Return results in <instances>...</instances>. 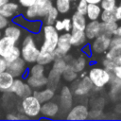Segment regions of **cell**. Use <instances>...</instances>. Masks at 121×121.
I'll return each mask as SVG.
<instances>
[{
  "instance_id": "6da1fadb",
  "label": "cell",
  "mask_w": 121,
  "mask_h": 121,
  "mask_svg": "<svg viewBox=\"0 0 121 121\" xmlns=\"http://www.w3.org/2000/svg\"><path fill=\"white\" fill-rule=\"evenodd\" d=\"M35 35L36 34L33 35L32 33L26 34L21 43V57L26 63H35L40 52Z\"/></svg>"
},
{
  "instance_id": "7a4b0ae2",
  "label": "cell",
  "mask_w": 121,
  "mask_h": 121,
  "mask_svg": "<svg viewBox=\"0 0 121 121\" xmlns=\"http://www.w3.org/2000/svg\"><path fill=\"white\" fill-rule=\"evenodd\" d=\"M53 6L54 4L52 0H37L34 5L26 8L24 16L28 20L42 21Z\"/></svg>"
},
{
  "instance_id": "3957f363",
  "label": "cell",
  "mask_w": 121,
  "mask_h": 121,
  "mask_svg": "<svg viewBox=\"0 0 121 121\" xmlns=\"http://www.w3.org/2000/svg\"><path fill=\"white\" fill-rule=\"evenodd\" d=\"M43 32V43L42 45L40 47L41 51H47V52H54L56 47H57V43H58V40H59V31L54 27L53 25H43L42 26V30Z\"/></svg>"
},
{
  "instance_id": "277c9868",
  "label": "cell",
  "mask_w": 121,
  "mask_h": 121,
  "mask_svg": "<svg viewBox=\"0 0 121 121\" xmlns=\"http://www.w3.org/2000/svg\"><path fill=\"white\" fill-rule=\"evenodd\" d=\"M88 77L91 79L94 87L101 89L111 82L112 74L109 70L100 66H94L90 69Z\"/></svg>"
},
{
  "instance_id": "5b68a950",
  "label": "cell",
  "mask_w": 121,
  "mask_h": 121,
  "mask_svg": "<svg viewBox=\"0 0 121 121\" xmlns=\"http://www.w3.org/2000/svg\"><path fill=\"white\" fill-rule=\"evenodd\" d=\"M41 107L42 103L34 95L23 97L21 102L22 113L28 118H37L41 114Z\"/></svg>"
},
{
  "instance_id": "8992f818",
  "label": "cell",
  "mask_w": 121,
  "mask_h": 121,
  "mask_svg": "<svg viewBox=\"0 0 121 121\" xmlns=\"http://www.w3.org/2000/svg\"><path fill=\"white\" fill-rule=\"evenodd\" d=\"M12 22L19 26H21L24 30H27L32 34H39L42 30L43 23L40 20H28L24 15H16L12 18Z\"/></svg>"
},
{
  "instance_id": "52a82bcc",
  "label": "cell",
  "mask_w": 121,
  "mask_h": 121,
  "mask_svg": "<svg viewBox=\"0 0 121 121\" xmlns=\"http://www.w3.org/2000/svg\"><path fill=\"white\" fill-rule=\"evenodd\" d=\"M112 37L103 33H100L97 37H95L93 40V43H91V49L92 52L95 54H103L106 53V51L109 49L111 44Z\"/></svg>"
},
{
  "instance_id": "ba28073f",
  "label": "cell",
  "mask_w": 121,
  "mask_h": 121,
  "mask_svg": "<svg viewBox=\"0 0 121 121\" xmlns=\"http://www.w3.org/2000/svg\"><path fill=\"white\" fill-rule=\"evenodd\" d=\"M9 92L14 94L15 95H17L18 97H21V98L33 94L32 88L20 78H14L13 83H12Z\"/></svg>"
},
{
  "instance_id": "9c48e42d",
  "label": "cell",
  "mask_w": 121,
  "mask_h": 121,
  "mask_svg": "<svg viewBox=\"0 0 121 121\" xmlns=\"http://www.w3.org/2000/svg\"><path fill=\"white\" fill-rule=\"evenodd\" d=\"M70 37H71L70 32H66V31H64V33H61L59 36L57 47L54 51L56 58L57 57H65L68 54V52L70 51V49L72 47V44L70 42Z\"/></svg>"
},
{
  "instance_id": "30bf717a",
  "label": "cell",
  "mask_w": 121,
  "mask_h": 121,
  "mask_svg": "<svg viewBox=\"0 0 121 121\" xmlns=\"http://www.w3.org/2000/svg\"><path fill=\"white\" fill-rule=\"evenodd\" d=\"M7 71H9L14 78H25V75L27 73L26 62L22 57H20L13 61L8 62Z\"/></svg>"
},
{
  "instance_id": "8fae6325",
  "label": "cell",
  "mask_w": 121,
  "mask_h": 121,
  "mask_svg": "<svg viewBox=\"0 0 121 121\" xmlns=\"http://www.w3.org/2000/svg\"><path fill=\"white\" fill-rule=\"evenodd\" d=\"M94 88V85L88 76L83 77L81 79L74 84L73 92L77 96H84L88 95Z\"/></svg>"
},
{
  "instance_id": "7c38bea8",
  "label": "cell",
  "mask_w": 121,
  "mask_h": 121,
  "mask_svg": "<svg viewBox=\"0 0 121 121\" xmlns=\"http://www.w3.org/2000/svg\"><path fill=\"white\" fill-rule=\"evenodd\" d=\"M89 115V110L87 106L78 104L70 109L67 113L66 119L68 120H86Z\"/></svg>"
},
{
  "instance_id": "4fadbf2b",
  "label": "cell",
  "mask_w": 121,
  "mask_h": 121,
  "mask_svg": "<svg viewBox=\"0 0 121 121\" xmlns=\"http://www.w3.org/2000/svg\"><path fill=\"white\" fill-rule=\"evenodd\" d=\"M60 104L53 101L52 99L46 102L42 103L41 114L47 118H54L60 112Z\"/></svg>"
},
{
  "instance_id": "5bb4252c",
  "label": "cell",
  "mask_w": 121,
  "mask_h": 121,
  "mask_svg": "<svg viewBox=\"0 0 121 121\" xmlns=\"http://www.w3.org/2000/svg\"><path fill=\"white\" fill-rule=\"evenodd\" d=\"M16 43L17 42L12 38L2 35V37L0 38V56L6 59L10 54Z\"/></svg>"
},
{
  "instance_id": "9a60e30c",
  "label": "cell",
  "mask_w": 121,
  "mask_h": 121,
  "mask_svg": "<svg viewBox=\"0 0 121 121\" xmlns=\"http://www.w3.org/2000/svg\"><path fill=\"white\" fill-rule=\"evenodd\" d=\"M85 35L87 40H94L95 37H97L101 33V23L98 20L90 21L86 24L85 29H84Z\"/></svg>"
},
{
  "instance_id": "2e32d148",
  "label": "cell",
  "mask_w": 121,
  "mask_h": 121,
  "mask_svg": "<svg viewBox=\"0 0 121 121\" xmlns=\"http://www.w3.org/2000/svg\"><path fill=\"white\" fill-rule=\"evenodd\" d=\"M73 99H72V92L68 86H63L60 91V108L62 110H69L72 107Z\"/></svg>"
},
{
  "instance_id": "e0dca14e",
  "label": "cell",
  "mask_w": 121,
  "mask_h": 121,
  "mask_svg": "<svg viewBox=\"0 0 121 121\" xmlns=\"http://www.w3.org/2000/svg\"><path fill=\"white\" fill-rule=\"evenodd\" d=\"M19 9H20L19 3L14 1H9L8 3L0 7V13L4 17L8 19H11L14 16H16L17 12L19 11Z\"/></svg>"
},
{
  "instance_id": "ac0fdd59",
  "label": "cell",
  "mask_w": 121,
  "mask_h": 121,
  "mask_svg": "<svg viewBox=\"0 0 121 121\" xmlns=\"http://www.w3.org/2000/svg\"><path fill=\"white\" fill-rule=\"evenodd\" d=\"M3 35L8 36L9 38H12L13 40H15L17 43L21 40L22 35H23V28L21 26H19L16 24H9L4 29H3Z\"/></svg>"
},
{
  "instance_id": "d6986e66",
  "label": "cell",
  "mask_w": 121,
  "mask_h": 121,
  "mask_svg": "<svg viewBox=\"0 0 121 121\" xmlns=\"http://www.w3.org/2000/svg\"><path fill=\"white\" fill-rule=\"evenodd\" d=\"M71 37H70V42L72 46H82L85 44L87 38L85 35L84 30H78V29H71L70 31Z\"/></svg>"
},
{
  "instance_id": "ffe728a7",
  "label": "cell",
  "mask_w": 121,
  "mask_h": 121,
  "mask_svg": "<svg viewBox=\"0 0 121 121\" xmlns=\"http://www.w3.org/2000/svg\"><path fill=\"white\" fill-rule=\"evenodd\" d=\"M26 83L32 88L33 91L35 90H40L43 89V87L47 86V77L43 76V77H32V76H27L26 78Z\"/></svg>"
},
{
  "instance_id": "44dd1931",
  "label": "cell",
  "mask_w": 121,
  "mask_h": 121,
  "mask_svg": "<svg viewBox=\"0 0 121 121\" xmlns=\"http://www.w3.org/2000/svg\"><path fill=\"white\" fill-rule=\"evenodd\" d=\"M14 77L9 72V71H4L0 73V92L1 93H7L9 91L13 80Z\"/></svg>"
},
{
  "instance_id": "7402d4cb",
  "label": "cell",
  "mask_w": 121,
  "mask_h": 121,
  "mask_svg": "<svg viewBox=\"0 0 121 121\" xmlns=\"http://www.w3.org/2000/svg\"><path fill=\"white\" fill-rule=\"evenodd\" d=\"M41 103L49 101L51 99H53V97L55 96V90L51 89V88H45V89H40V90H35L33 91V94Z\"/></svg>"
},
{
  "instance_id": "603a6c76",
  "label": "cell",
  "mask_w": 121,
  "mask_h": 121,
  "mask_svg": "<svg viewBox=\"0 0 121 121\" xmlns=\"http://www.w3.org/2000/svg\"><path fill=\"white\" fill-rule=\"evenodd\" d=\"M72 22V29H78V30H84L86 24H87V18L85 15L80 14L78 12H75L72 15L71 18Z\"/></svg>"
},
{
  "instance_id": "cb8c5ba5",
  "label": "cell",
  "mask_w": 121,
  "mask_h": 121,
  "mask_svg": "<svg viewBox=\"0 0 121 121\" xmlns=\"http://www.w3.org/2000/svg\"><path fill=\"white\" fill-rule=\"evenodd\" d=\"M101 11H102V9L99 4H88L85 16L89 21L98 20L100 17Z\"/></svg>"
},
{
  "instance_id": "d4e9b609",
  "label": "cell",
  "mask_w": 121,
  "mask_h": 121,
  "mask_svg": "<svg viewBox=\"0 0 121 121\" xmlns=\"http://www.w3.org/2000/svg\"><path fill=\"white\" fill-rule=\"evenodd\" d=\"M67 62L78 74L81 73L86 67V58L83 55H80L78 58L73 59L71 60V61H67Z\"/></svg>"
},
{
  "instance_id": "484cf974",
  "label": "cell",
  "mask_w": 121,
  "mask_h": 121,
  "mask_svg": "<svg viewBox=\"0 0 121 121\" xmlns=\"http://www.w3.org/2000/svg\"><path fill=\"white\" fill-rule=\"evenodd\" d=\"M55 58L56 57H55L54 52H47V51H41L40 50L39 55H38L37 60H36V62L45 66L47 64L52 63V61L54 60Z\"/></svg>"
},
{
  "instance_id": "4316f807",
  "label": "cell",
  "mask_w": 121,
  "mask_h": 121,
  "mask_svg": "<svg viewBox=\"0 0 121 121\" xmlns=\"http://www.w3.org/2000/svg\"><path fill=\"white\" fill-rule=\"evenodd\" d=\"M60 78H61V75L60 73L51 69L49 71L48 77H47V86L53 90H56V88L58 87V85L60 83Z\"/></svg>"
},
{
  "instance_id": "83f0119b",
  "label": "cell",
  "mask_w": 121,
  "mask_h": 121,
  "mask_svg": "<svg viewBox=\"0 0 121 121\" xmlns=\"http://www.w3.org/2000/svg\"><path fill=\"white\" fill-rule=\"evenodd\" d=\"M67 64H68V62H67L65 57H57L52 61V68L51 69L55 70L56 72H58L61 75V73L66 68Z\"/></svg>"
},
{
  "instance_id": "f1b7e54d",
  "label": "cell",
  "mask_w": 121,
  "mask_h": 121,
  "mask_svg": "<svg viewBox=\"0 0 121 121\" xmlns=\"http://www.w3.org/2000/svg\"><path fill=\"white\" fill-rule=\"evenodd\" d=\"M117 26H118V25L116 22H110V23L101 22V33L112 37L114 35Z\"/></svg>"
},
{
  "instance_id": "f546056e",
  "label": "cell",
  "mask_w": 121,
  "mask_h": 121,
  "mask_svg": "<svg viewBox=\"0 0 121 121\" xmlns=\"http://www.w3.org/2000/svg\"><path fill=\"white\" fill-rule=\"evenodd\" d=\"M61 78L66 82H74L77 79V78H78V73L69 64H67L66 68L61 73Z\"/></svg>"
},
{
  "instance_id": "4dcf8cb0",
  "label": "cell",
  "mask_w": 121,
  "mask_h": 121,
  "mask_svg": "<svg viewBox=\"0 0 121 121\" xmlns=\"http://www.w3.org/2000/svg\"><path fill=\"white\" fill-rule=\"evenodd\" d=\"M55 7L60 14H66L69 12L71 9V1L70 0H56Z\"/></svg>"
},
{
  "instance_id": "1f68e13d",
  "label": "cell",
  "mask_w": 121,
  "mask_h": 121,
  "mask_svg": "<svg viewBox=\"0 0 121 121\" xmlns=\"http://www.w3.org/2000/svg\"><path fill=\"white\" fill-rule=\"evenodd\" d=\"M59 11L57 10V9H56V7L55 6H53L52 8H51V9L46 13V15L43 17V24H45V25H53L54 23H55V21L58 19V17H59Z\"/></svg>"
},
{
  "instance_id": "d6a6232c",
  "label": "cell",
  "mask_w": 121,
  "mask_h": 121,
  "mask_svg": "<svg viewBox=\"0 0 121 121\" xmlns=\"http://www.w3.org/2000/svg\"><path fill=\"white\" fill-rule=\"evenodd\" d=\"M27 73L29 76H32V77H43L44 76V73H45L44 65H42L36 62L29 68V70H27Z\"/></svg>"
},
{
  "instance_id": "836d02e7",
  "label": "cell",
  "mask_w": 121,
  "mask_h": 121,
  "mask_svg": "<svg viewBox=\"0 0 121 121\" xmlns=\"http://www.w3.org/2000/svg\"><path fill=\"white\" fill-rule=\"evenodd\" d=\"M99 19L103 23H110V22H117L114 14V10H104L102 9Z\"/></svg>"
},
{
  "instance_id": "e575fe53",
  "label": "cell",
  "mask_w": 121,
  "mask_h": 121,
  "mask_svg": "<svg viewBox=\"0 0 121 121\" xmlns=\"http://www.w3.org/2000/svg\"><path fill=\"white\" fill-rule=\"evenodd\" d=\"M99 5L104 10H114L117 6V2L116 0H101Z\"/></svg>"
},
{
  "instance_id": "d590c367",
  "label": "cell",
  "mask_w": 121,
  "mask_h": 121,
  "mask_svg": "<svg viewBox=\"0 0 121 121\" xmlns=\"http://www.w3.org/2000/svg\"><path fill=\"white\" fill-rule=\"evenodd\" d=\"M21 57V50H20V47L18 45H15L14 48L12 49V51L10 52V54L6 58L7 61L8 62H10V61H13L15 60L16 59L20 58Z\"/></svg>"
},
{
  "instance_id": "8d00e7d4",
  "label": "cell",
  "mask_w": 121,
  "mask_h": 121,
  "mask_svg": "<svg viewBox=\"0 0 121 121\" xmlns=\"http://www.w3.org/2000/svg\"><path fill=\"white\" fill-rule=\"evenodd\" d=\"M87 6H88V3L86 0H78L77 8H76V11L80 14L85 15L87 11Z\"/></svg>"
},
{
  "instance_id": "74e56055",
  "label": "cell",
  "mask_w": 121,
  "mask_h": 121,
  "mask_svg": "<svg viewBox=\"0 0 121 121\" xmlns=\"http://www.w3.org/2000/svg\"><path fill=\"white\" fill-rule=\"evenodd\" d=\"M62 22V26H63V31L66 32H70L72 29V22H71V18L65 17L63 19H61Z\"/></svg>"
},
{
  "instance_id": "f35d334b",
  "label": "cell",
  "mask_w": 121,
  "mask_h": 121,
  "mask_svg": "<svg viewBox=\"0 0 121 121\" xmlns=\"http://www.w3.org/2000/svg\"><path fill=\"white\" fill-rule=\"evenodd\" d=\"M102 65L104 68H106L107 70H109L110 72H112V70L113 69L114 65H115V61L112 60H109V59H104L103 62H102Z\"/></svg>"
},
{
  "instance_id": "ab89813d",
  "label": "cell",
  "mask_w": 121,
  "mask_h": 121,
  "mask_svg": "<svg viewBox=\"0 0 121 121\" xmlns=\"http://www.w3.org/2000/svg\"><path fill=\"white\" fill-rule=\"evenodd\" d=\"M112 74L113 77H115V78L121 79V64L115 63L113 69L112 70Z\"/></svg>"
},
{
  "instance_id": "60d3db41",
  "label": "cell",
  "mask_w": 121,
  "mask_h": 121,
  "mask_svg": "<svg viewBox=\"0 0 121 121\" xmlns=\"http://www.w3.org/2000/svg\"><path fill=\"white\" fill-rule=\"evenodd\" d=\"M37 0H18V3L23 8H28L36 3Z\"/></svg>"
},
{
  "instance_id": "b9f144b4",
  "label": "cell",
  "mask_w": 121,
  "mask_h": 121,
  "mask_svg": "<svg viewBox=\"0 0 121 121\" xmlns=\"http://www.w3.org/2000/svg\"><path fill=\"white\" fill-rule=\"evenodd\" d=\"M9 24V19L6 18V17H4V16L0 13V30H3Z\"/></svg>"
},
{
  "instance_id": "7bdbcfd3",
  "label": "cell",
  "mask_w": 121,
  "mask_h": 121,
  "mask_svg": "<svg viewBox=\"0 0 121 121\" xmlns=\"http://www.w3.org/2000/svg\"><path fill=\"white\" fill-rule=\"evenodd\" d=\"M7 67H8V61L5 58L1 57L0 56V73L1 72H4L7 70Z\"/></svg>"
},
{
  "instance_id": "ee69618b",
  "label": "cell",
  "mask_w": 121,
  "mask_h": 121,
  "mask_svg": "<svg viewBox=\"0 0 121 121\" xmlns=\"http://www.w3.org/2000/svg\"><path fill=\"white\" fill-rule=\"evenodd\" d=\"M53 26H54V27H55L59 32L63 31V26H62V22H61V20L57 19V20L55 21V23L53 24Z\"/></svg>"
},
{
  "instance_id": "f6af8a7d",
  "label": "cell",
  "mask_w": 121,
  "mask_h": 121,
  "mask_svg": "<svg viewBox=\"0 0 121 121\" xmlns=\"http://www.w3.org/2000/svg\"><path fill=\"white\" fill-rule=\"evenodd\" d=\"M82 52L84 53V55L85 56H87V57H91V55H92V49H91V46L89 45V44H84V46L82 47Z\"/></svg>"
},
{
  "instance_id": "bcb514c9",
  "label": "cell",
  "mask_w": 121,
  "mask_h": 121,
  "mask_svg": "<svg viewBox=\"0 0 121 121\" xmlns=\"http://www.w3.org/2000/svg\"><path fill=\"white\" fill-rule=\"evenodd\" d=\"M114 14H115L116 21H121V4L116 6V8L114 9Z\"/></svg>"
},
{
  "instance_id": "7dc6e473",
  "label": "cell",
  "mask_w": 121,
  "mask_h": 121,
  "mask_svg": "<svg viewBox=\"0 0 121 121\" xmlns=\"http://www.w3.org/2000/svg\"><path fill=\"white\" fill-rule=\"evenodd\" d=\"M6 118L9 119V120H18V119H20L19 115H16L15 113H8Z\"/></svg>"
},
{
  "instance_id": "c3c4849f",
  "label": "cell",
  "mask_w": 121,
  "mask_h": 121,
  "mask_svg": "<svg viewBox=\"0 0 121 121\" xmlns=\"http://www.w3.org/2000/svg\"><path fill=\"white\" fill-rule=\"evenodd\" d=\"M114 35L121 36V24H120V25H118V26H117V28H116V30H115Z\"/></svg>"
},
{
  "instance_id": "681fc988",
  "label": "cell",
  "mask_w": 121,
  "mask_h": 121,
  "mask_svg": "<svg viewBox=\"0 0 121 121\" xmlns=\"http://www.w3.org/2000/svg\"><path fill=\"white\" fill-rule=\"evenodd\" d=\"M88 4H99L101 0H86Z\"/></svg>"
},
{
  "instance_id": "f907efd6",
  "label": "cell",
  "mask_w": 121,
  "mask_h": 121,
  "mask_svg": "<svg viewBox=\"0 0 121 121\" xmlns=\"http://www.w3.org/2000/svg\"><path fill=\"white\" fill-rule=\"evenodd\" d=\"M114 61H115V63H117V64H121V54L114 60Z\"/></svg>"
},
{
  "instance_id": "816d5d0a",
  "label": "cell",
  "mask_w": 121,
  "mask_h": 121,
  "mask_svg": "<svg viewBox=\"0 0 121 121\" xmlns=\"http://www.w3.org/2000/svg\"><path fill=\"white\" fill-rule=\"evenodd\" d=\"M9 1H10V0H0V7H2L3 5H5V4L8 3Z\"/></svg>"
},
{
  "instance_id": "f5cc1de1",
  "label": "cell",
  "mask_w": 121,
  "mask_h": 121,
  "mask_svg": "<svg viewBox=\"0 0 121 121\" xmlns=\"http://www.w3.org/2000/svg\"><path fill=\"white\" fill-rule=\"evenodd\" d=\"M2 35H3V33H2V31H1V30H0V38H1V37H2Z\"/></svg>"
},
{
  "instance_id": "db71d44e",
  "label": "cell",
  "mask_w": 121,
  "mask_h": 121,
  "mask_svg": "<svg viewBox=\"0 0 121 121\" xmlns=\"http://www.w3.org/2000/svg\"><path fill=\"white\" fill-rule=\"evenodd\" d=\"M120 4H121V1H120Z\"/></svg>"
},
{
  "instance_id": "11a10c76",
  "label": "cell",
  "mask_w": 121,
  "mask_h": 121,
  "mask_svg": "<svg viewBox=\"0 0 121 121\" xmlns=\"http://www.w3.org/2000/svg\"><path fill=\"white\" fill-rule=\"evenodd\" d=\"M70 1H72V0H70Z\"/></svg>"
}]
</instances>
